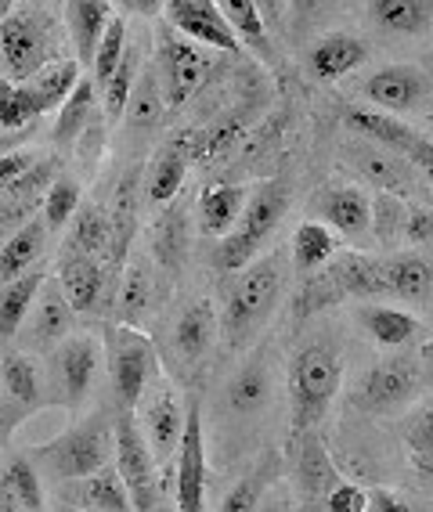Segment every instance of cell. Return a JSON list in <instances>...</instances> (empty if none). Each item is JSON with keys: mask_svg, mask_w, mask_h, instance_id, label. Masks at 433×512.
I'll list each match as a JSON object with an SVG mask.
<instances>
[{"mask_svg": "<svg viewBox=\"0 0 433 512\" xmlns=\"http://www.w3.org/2000/svg\"><path fill=\"white\" fill-rule=\"evenodd\" d=\"M336 278H340L343 293L358 296V300H379L390 296V278H387V260L365 253H340L332 264Z\"/></svg>", "mask_w": 433, "mask_h": 512, "instance_id": "cell-21", "label": "cell"}, {"mask_svg": "<svg viewBox=\"0 0 433 512\" xmlns=\"http://www.w3.org/2000/svg\"><path fill=\"white\" fill-rule=\"evenodd\" d=\"M217 329H221V321H217V311H213L210 300L188 303L174 325L177 354L185 357V361H199V357L217 343Z\"/></svg>", "mask_w": 433, "mask_h": 512, "instance_id": "cell-23", "label": "cell"}, {"mask_svg": "<svg viewBox=\"0 0 433 512\" xmlns=\"http://www.w3.org/2000/svg\"><path fill=\"white\" fill-rule=\"evenodd\" d=\"M358 159V170L369 177L376 188L383 192L397 195V192H412L415 188V177H412V163L401 159L397 152H376V148H358L354 152Z\"/></svg>", "mask_w": 433, "mask_h": 512, "instance_id": "cell-30", "label": "cell"}, {"mask_svg": "<svg viewBox=\"0 0 433 512\" xmlns=\"http://www.w3.org/2000/svg\"><path fill=\"white\" fill-rule=\"evenodd\" d=\"M134 177L138 174H127L120 184V192H116V206H112V256H116V264L123 260V253H127L130 246V235H134Z\"/></svg>", "mask_w": 433, "mask_h": 512, "instance_id": "cell-44", "label": "cell"}, {"mask_svg": "<svg viewBox=\"0 0 433 512\" xmlns=\"http://www.w3.org/2000/svg\"><path fill=\"white\" fill-rule=\"evenodd\" d=\"M58 285H62V293L69 296L76 314H87L98 307L105 293V267L98 264V256H87V253H69L62 256V264H58Z\"/></svg>", "mask_w": 433, "mask_h": 512, "instance_id": "cell-16", "label": "cell"}, {"mask_svg": "<svg viewBox=\"0 0 433 512\" xmlns=\"http://www.w3.org/2000/svg\"><path fill=\"white\" fill-rule=\"evenodd\" d=\"M73 303L62 293L58 282H47L44 293H40V303L33 307V321H29V343L37 350H55L62 347L69 332H73Z\"/></svg>", "mask_w": 433, "mask_h": 512, "instance_id": "cell-17", "label": "cell"}, {"mask_svg": "<svg viewBox=\"0 0 433 512\" xmlns=\"http://www.w3.org/2000/svg\"><path fill=\"white\" fill-rule=\"evenodd\" d=\"M174 494L177 512H206V440H203V412L192 401L188 426L174 466Z\"/></svg>", "mask_w": 433, "mask_h": 512, "instance_id": "cell-12", "label": "cell"}, {"mask_svg": "<svg viewBox=\"0 0 433 512\" xmlns=\"http://www.w3.org/2000/svg\"><path fill=\"white\" fill-rule=\"evenodd\" d=\"M166 19L192 44H206L210 51H224V55L239 51L235 29L224 19L221 4H213V0H174V4H166Z\"/></svg>", "mask_w": 433, "mask_h": 512, "instance_id": "cell-13", "label": "cell"}, {"mask_svg": "<svg viewBox=\"0 0 433 512\" xmlns=\"http://www.w3.org/2000/svg\"><path fill=\"white\" fill-rule=\"evenodd\" d=\"M369 15L390 33H426L433 26V0H372Z\"/></svg>", "mask_w": 433, "mask_h": 512, "instance_id": "cell-31", "label": "cell"}, {"mask_svg": "<svg viewBox=\"0 0 433 512\" xmlns=\"http://www.w3.org/2000/svg\"><path fill=\"white\" fill-rule=\"evenodd\" d=\"M365 58H369V47L351 33H329L311 47V69L318 80H340L365 65Z\"/></svg>", "mask_w": 433, "mask_h": 512, "instance_id": "cell-24", "label": "cell"}, {"mask_svg": "<svg viewBox=\"0 0 433 512\" xmlns=\"http://www.w3.org/2000/svg\"><path fill=\"white\" fill-rule=\"evenodd\" d=\"M44 285H47L44 267H33V271L22 275L19 282L4 285V303H0V332H4V339H11L15 332H19V325L26 321L33 300L44 293Z\"/></svg>", "mask_w": 433, "mask_h": 512, "instance_id": "cell-33", "label": "cell"}, {"mask_svg": "<svg viewBox=\"0 0 433 512\" xmlns=\"http://www.w3.org/2000/svg\"><path fill=\"white\" fill-rule=\"evenodd\" d=\"M163 101L166 91L159 87V76L148 69L138 76V87H134V98H130V123L134 127H156L159 116H163Z\"/></svg>", "mask_w": 433, "mask_h": 512, "instance_id": "cell-45", "label": "cell"}, {"mask_svg": "<svg viewBox=\"0 0 433 512\" xmlns=\"http://www.w3.org/2000/svg\"><path fill=\"white\" fill-rule=\"evenodd\" d=\"M343 368L336 350L325 343H311L293 357L289 365V408H293V430L304 437L314 422L329 412L332 397L340 390Z\"/></svg>", "mask_w": 433, "mask_h": 512, "instance_id": "cell-2", "label": "cell"}, {"mask_svg": "<svg viewBox=\"0 0 433 512\" xmlns=\"http://www.w3.org/2000/svg\"><path fill=\"white\" fill-rule=\"evenodd\" d=\"M4 498L26 512H44V476L29 455H8L4 462Z\"/></svg>", "mask_w": 433, "mask_h": 512, "instance_id": "cell-32", "label": "cell"}, {"mask_svg": "<svg viewBox=\"0 0 433 512\" xmlns=\"http://www.w3.org/2000/svg\"><path fill=\"white\" fill-rule=\"evenodd\" d=\"M76 210H80V181H76V177H58L55 188L47 192V202H44L47 228L51 231L65 228Z\"/></svg>", "mask_w": 433, "mask_h": 512, "instance_id": "cell-48", "label": "cell"}, {"mask_svg": "<svg viewBox=\"0 0 433 512\" xmlns=\"http://www.w3.org/2000/svg\"><path fill=\"white\" fill-rule=\"evenodd\" d=\"M423 390V368L419 361L408 354H397V357H387V361H376L369 368V375L358 383V408L372 415H387V412H397L401 404H408L412 397H419Z\"/></svg>", "mask_w": 433, "mask_h": 512, "instance_id": "cell-9", "label": "cell"}, {"mask_svg": "<svg viewBox=\"0 0 433 512\" xmlns=\"http://www.w3.org/2000/svg\"><path fill=\"white\" fill-rule=\"evenodd\" d=\"M134 73H138V51H127V58H123V65L116 69V76H112L109 83H105V109H109V116H123V109H130V94H134Z\"/></svg>", "mask_w": 433, "mask_h": 512, "instance_id": "cell-50", "label": "cell"}, {"mask_svg": "<svg viewBox=\"0 0 433 512\" xmlns=\"http://www.w3.org/2000/svg\"><path fill=\"white\" fill-rule=\"evenodd\" d=\"M159 58H163V87H166V105L181 109L192 98L203 80L210 76V62L199 47H192V40L163 33L159 37Z\"/></svg>", "mask_w": 433, "mask_h": 512, "instance_id": "cell-14", "label": "cell"}, {"mask_svg": "<svg viewBox=\"0 0 433 512\" xmlns=\"http://www.w3.org/2000/svg\"><path fill=\"white\" fill-rule=\"evenodd\" d=\"M430 238H433V210L412 206V210H408V220H405V242L423 246V242H430Z\"/></svg>", "mask_w": 433, "mask_h": 512, "instance_id": "cell-54", "label": "cell"}, {"mask_svg": "<svg viewBox=\"0 0 433 512\" xmlns=\"http://www.w3.org/2000/svg\"><path fill=\"white\" fill-rule=\"evenodd\" d=\"M387 278H390V296L405 303H426L433 296V264L423 256H394L387 260Z\"/></svg>", "mask_w": 433, "mask_h": 512, "instance_id": "cell-29", "label": "cell"}, {"mask_svg": "<svg viewBox=\"0 0 433 512\" xmlns=\"http://www.w3.org/2000/svg\"><path fill=\"white\" fill-rule=\"evenodd\" d=\"M148 300H152V282H148L145 267L130 264L120 285V318L127 321V325H134V321L148 311Z\"/></svg>", "mask_w": 433, "mask_h": 512, "instance_id": "cell-47", "label": "cell"}, {"mask_svg": "<svg viewBox=\"0 0 433 512\" xmlns=\"http://www.w3.org/2000/svg\"><path fill=\"white\" fill-rule=\"evenodd\" d=\"M112 19H116V11H112V4H102V0H73V4H65V22H69V33H73L76 62L94 69V58H98V47H102Z\"/></svg>", "mask_w": 433, "mask_h": 512, "instance_id": "cell-18", "label": "cell"}, {"mask_svg": "<svg viewBox=\"0 0 433 512\" xmlns=\"http://www.w3.org/2000/svg\"><path fill=\"white\" fill-rule=\"evenodd\" d=\"M188 177V156L177 145L163 148L156 159H152V174H148V199L156 206H166L181 192V184Z\"/></svg>", "mask_w": 433, "mask_h": 512, "instance_id": "cell-36", "label": "cell"}, {"mask_svg": "<svg viewBox=\"0 0 433 512\" xmlns=\"http://www.w3.org/2000/svg\"><path fill=\"white\" fill-rule=\"evenodd\" d=\"M0 44H4V69L11 83H33L47 65L55 62V37L51 22L33 8H19L4 15L0 26Z\"/></svg>", "mask_w": 433, "mask_h": 512, "instance_id": "cell-6", "label": "cell"}, {"mask_svg": "<svg viewBox=\"0 0 433 512\" xmlns=\"http://www.w3.org/2000/svg\"><path fill=\"white\" fill-rule=\"evenodd\" d=\"M405 220L408 210L397 195L379 192L372 199V235H376L379 246H394L397 238H405Z\"/></svg>", "mask_w": 433, "mask_h": 512, "instance_id": "cell-43", "label": "cell"}, {"mask_svg": "<svg viewBox=\"0 0 433 512\" xmlns=\"http://www.w3.org/2000/svg\"><path fill=\"white\" fill-rule=\"evenodd\" d=\"M109 455H116V422L109 426L102 412L62 430L47 444L29 448V458L40 469V476L62 487L109 469Z\"/></svg>", "mask_w": 433, "mask_h": 512, "instance_id": "cell-1", "label": "cell"}, {"mask_svg": "<svg viewBox=\"0 0 433 512\" xmlns=\"http://www.w3.org/2000/svg\"><path fill=\"white\" fill-rule=\"evenodd\" d=\"M185 426L188 412L177 401L174 386L159 375L152 390L145 394V401H141V433H145L148 448H152L159 466H166L170 458L177 462V451H181V440H185Z\"/></svg>", "mask_w": 433, "mask_h": 512, "instance_id": "cell-10", "label": "cell"}, {"mask_svg": "<svg viewBox=\"0 0 433 512\" xmlns=\"http://www.w3.org/2000/svg\"><path fill=\"white\" fill-rule=\"evenodd\" d=\"M405 437H408V444H412L415 455L433 458V397L423 404V412H419L412 422H408Z\"/></svg>", "mask_w": 433, "mask_h": 512, "instance_id": "cell-52", "label": "cell"}, {"mask_svg": "<svg viewBox=\"0 0 433 512\" xmlns=\"http://www.w3.org/2000/svg\"><path fill=\"white\" fill-rule=\"evenodd\" d=\"M336 249H340V238H336V231L325 228V224H300L296 228V238H293V264L300 275H311V271H318L322 264H329L332 256H336Z\"/></svg>", "mask_w": 433, "mask_h": 512, "instance_id": "cell-34", "label": "cell"}, {"mask_svg": "<svg viewBox=\"0 0 433 512\" xmlns=\"http://www.w3.org/2000/svg\"><path fill=\"white\" fill-rule=\"evenodd\" d=\"M80 83H83L80 80V62H76V58H55V62L47 65L44 73L37 76V80L29 83V87L44 98L47 112H51V109L62 112V105L73 98Z\"/></svg>", "mask_w": 433, "mask_h": 512, "instance_id": "cell-37", "label": "cell"}, {"mask_svg": "<svg viewBox=\"0 0 433 512\" xmlns=\"http://www.w3.org/2000/svg\"><path fill=\"white\" fill-rule=\"evenodd\" d=\"M347 127L365 134V138L379 141L383 148L397 152V156H408L415 145H419V134L412 127H405L401 119H394L390 112H365V109H351L347 112Z\"/></svg>", "mask_w": 433, "mask_h": 512, "instance_id": "cell-28", "label": "cell"}, {"mask_svg": "<svg viewBox=\"0 0 433 512\" xmlns=\"http://www.w3.org/2000/svg\"><path fill=\"white\" fill-rule=\"evenodd\" d=\"M156 512H174V509H170V505H166V502H163V505H159V509H156Z\"/></svg>", "mask_w": 433, "mask_h": 512, "instance_id": "cell-60", "label": "cell"}, {"mask_svg": "<svg viewBox=\"0 0 433 512\" xmlns=\"http://www.w3.org/2000/svg\"><path fill=\"white\" fill-rule=\"evenodd\" d=\"M4 512H26V509H19V505L11 502V498H4Z\"/></svg>", "mask_w": 433, "mask_h": 512, "instance_id": "cell-58", "label": "cell"}, {"mask_svg": "<svg viewBox=\"0 0 433 512\" xmlns=\"http://www.w3.org/2000/svg\"><path fill=\"white\" fill-rule=\"evenodd\" d=\"M271 390H275L271 365L264 361V354H257L253 361H246V365L228 379L224 404H228L231 415H257L260 408L271 401Z\"/></svg>", "mask_w": 433, "mask_h": 512, "instance_id": "cell-20", "label": "cell"}, {"mask_svg": "<svg viewBox=\"0 0 433 512\" xmlns=\"http://www.w3.org/2000/svg\"><path fill=\"white\" fill-rule=\"evenodd\" d=\"M127 22L116 15L109 26V33H105L102 47H98V58H94V76H98V83H109L112 76H116V69L123 65V58H127Z\"/></svg>", "mask_w": 433, "mask_h": 512, "instance_id": "cell-46", "label": "cell"}, {"mask_svg": "<svg viewBox=\"0 0 433 512\" xmlns=\"http://www.w3.org/2000/svg\"><path fill=\"white\" fill-rule=\"evenodd\" d=\"M112 242V224L98 206H83L80 217H76L73 238H69V249L87 256H102Z\"/></svg>", "mask_w": 433, "mask_h": 512, "instance_id": "cell-41", "label": "cell"}, {"mask_svg": "<svg viewBox=\"0 0 433 512\" xmlns=\"http://www.w3.org/2000/svg\"><path fill=\"white\" fill-rule=\"evenodd\" d=\"M340 296H347V293H343L336 271L329 267V271H322V275L307 278L304 293H300V300H296V314H314V311H322V307H332Z\"/></svg>", "mask_w": 433, "mask_h": 512, "instance_id": "cell-49", "label": "cell"}, {"mask_svg": "<svg viewBox=\"0 0 433 512\" xmlns=\"http://www.w3.org/2000/svg\"><path fill=\"white\" fill-rule=\"evenodd\" d=\"M325 512H369V491L358 484H340L325 498Z\"/></svg>", "mask_w": 433, "mask_h": 512, "instance_id": "cell-53", "label": "cell"}, {"mask_svg": "<svg viewBox=\"0 0 433 512\" xmlns=\"http://www.w3.org/2000/svg\"><path fill=\"white\" fill-rule=\"evenodd\" d=\"M369 512H419L387 487H369Z\"/></svg>", "mask_w": 433, "mask_h": 512, "instance_id": "cell-56", "label": "cell"}, {"mask_svg": "<svg viewBox=\"0 0 433 512\" xmlns=\"http://www.w3.org/2000/svg\"><path fill=\"white\" fill-rule=\"evenodd\" d=\"M105 350L91 332H76L47 354V404H58L65 412H76L102 375Z\"/></svg>", "mask_w": 433, "mask_h": 512, "instance_id": "cell-4", "label": "cell"}, {"mask_svg": "<svg viewBox=\"0 0 433 512\" xmlns=\"http://www.w3.org/2000/svg\"><path fill=\"white\" fill-rule=\"evenodd\" d=\"M358 318L379 347H405L408 339L415 336V329H419V321L412 314L394 311V307H365Z\"/></svg>", "mask_w": 433, "mask_h": 512, "instance_id": "cell-38", "label": "cell"}, {"mask_svg": "<svg viewBox=\"0 0 433 512\" xmlns=\"http://www.w3.org/2000/svg\"><path fill=\"white\" fill-rule=\"evenodd\" d=\"M47 220H29L19 231H11L4 238V249H0V278L4 285L19 282L22 275H29V264H37L40 253H44V238H47Z\"/></svg>", "mask_w": 433, "mask_h": 512, "instance_id": "cell-25", "label": "cell"}, {"mask_svg": "<svg viewBox=\"0 0 433 512\" xmlns=\"http://www.w3.org/2000/svg\"><path fill=\"white\" fill-rule=\"evenodd\" d=\"M94 119V83L83 80L76 87V94L62 105L58 112V123H55V141L58 145H80L83 130L87 123Z\"/></svg>", "mask_w": 433, "mask_h": 512, "instance_id": "cell-40", "label": "cell"}, {"mask_svg": "<svg viewBox=\"0 0 433 512\" xmlns=\"http://www.w3.org/2000/svg\"><path fill=\"white\" fill-rule=\"evenodd\" d=\"M278 289H282L278 260H260V264L246 267L242 275L231 278L221 311V332L231 347H242L268 321L271 307L278 300Z\"/></svg>", "mask_w": 433, "mask_h": 512, "instance_id": "cell-3", "label": "cell"}, {"mask_svg": "<svg viewBox=\"0 0 433 512\" xmlns=\"http://www.w3.org/2000/svg\"><path fill=\"white\" fill-rule=\"evenodd\" d=\"M221 11H224V19L231 22V29H235L239 44H249L260 58H271L268 26H264L268 19H260L264 8H260L257 0H221Z\"/></svg>", "mask_w": 433, "mask_h": 512, "instance_id": "cell-35", "label": "cell"}, {"mask_svg": "<svg viewBox=\"0 0 433 512\" xmlns=\"http://www.w3.org/2000/svg\"><path fill=\"white\" fill-rule=\"evenodd\" d=\"M0 383H4V437H8L19 422H26L33 412L47 404V379L44 368L29 354H4L0 368Z\"/></svg>", "mask_w": 433, "mask_h": 512, "instance_id": "cell-11", "label": "cell"}, {"mask_svg": "<svg viewBox=\"0 0 433 512\" xmlns=\"http://www.w3.org/2000/svg\"><path fill=\"white\" fill-rule=\"evenodd\" d=\"M423 91H426V76L419 65H387V69H379V73L365 83L369 101L383 105L390 116L412 109L415 101L423 98Z\"/></svg>", "mask_w": 433, "mask_h": 512, "instance_id": "cell-19", "label": "cell"}, {"mask_svg": "<svg viewBox=\"0 0 433 512\" xmlns=\"http://www.w3.org/2000/svg\"><path fill=\"white\" fill-rule=\"evenodd\" d=\"M318 206H322V217L340 235L361 238L365 231H372V202L365 199L361 188H329Z\"/></svg>", "mask_w": 433, "mask_h": 512, "instance_id": "cell-26", "label": "cell"}, {"mask_svg": "<svg viewBox=\"0 0 433 512\" xmlns=\"http://www.w3.org/2000/svg\"><path fill=\"white\" fill-rule=\"evenodd\" d=\"M58 512H83V509H73V505H62Z\"/></svg>", "mask_w": 433, "mask_h": 512, "instance_id": "cell-59", "label": "cell"}, {"mask_svg": "<svg viewBox=\"0 0 433 512\" xmlns=\"http://www.w3.org/2000/svg\"><path fill=\"white\" fill-rule=\"evenodd\" d=\"M62 505H73V509H83V512H130L134 509L120 469H102V473L87 476V480L65 484Z\"/></svg>", "mask_w": 433, "mask_h": 512, "instance_id": "cell-15", "label": "cell"}, {"mask_svg": "<svg viewBox=\"0 0 433 512\" xmlns=\"http://www.w3.org/2000/svg\"><path fill=\"white\" fill-rule=\"evenodd\" d=\"M286 202H289L286 184H278V181L260 184L257 192L249 195L239 228L221 238V246L213 253V264L221 267V271H239V275L246 267H253L249 260L264 246V238L278 228V220L286 213Z\"/></svg>", "mask_w": 433, "mask_h": 512, "instance_id": "cell-5", "label": "cell"}, {"mask_svg": "<svg viewBox=\"0 0 433 512\" xmlns=\"http://www.w3.org/2000/svg\"><path fill=\"white\" fill-rule=\"evenodd\" d=\"M296 484H300L304 498H329L340 487L336 462H332L325 444L314 433H304L300 451H296Z\"/></svg>", "mask_w": 433, "mask_h": 512, "instance_id": "cell-22", "label": "cell"}, {"mask_svg": "<svg viewBox=\"0 0 433 512\" xmlns=\"http://www.w3.org/2000/svg\"><path fill=\"white\" fill-rule=\"evenodd\" d=\"M405 159L415 166V170H419V174L426 177V181L433 184V141H419V145H415Z\"/></svg>", "mask_w": 433, "mask_h": 512, "instance_id": "cell-57", "label": "cell"}, {"mask_svg": "<svg viewBox=\"0 0 433 512\" xmlns=\"http://www.w3.org/2000/svg\"><path fill=\"white\" fill-rule=\"evenodd\" d=\"M260 494H264V476H246L228 491V498L221 502V512H257Z\"/></svg>", "mask_w": 433, "mask_h": 512, "instance_id": "cell-51", "label": "cell"}, {"mask_svg": "<svg viewBox=\"0 0 433 512\" xmlns=\"http://www.w3.org/2000/svg\"><path fill=\"white\" fill-rule=\"evenodd\" d=\"M37 163H40V159L33 156V152H8V156H4V163H0V181H4V192H8L15 181H22V177H26Z\"/></svg>", "mask_w": 433, "mask_h": 512, "instance_id": "cell-55", "label": "cell"}, {"mask_svg": "<svg viewBox=\"0 0 433 512\" xmlns=\"http://www.w3.org/2000/svg\"><path fill=\"white\" fill-rule=\"evenodd\" d=\"M116 469L130 491L134 512H156L166 502L163 484H159V462L148 448L145 433L138 430L134 415L116 419Z\"/></svg>", "mask_w": 433, "mask_h": 512, "instance_id": "cell-7", "label": "cell"}, {"mask_svg": "<svg viewBox=\"0 0 433 512\" xmlns=\"http://www.w3.org/2000/svg\"><path fill=\"white\" fill-rule=\"evenodd\" d=\"M47 105L29 83H11L4 80L0 83V127L4 130H19L26 127L29 119L44 116Z\"/></svg>", "mask_w": 433, "mask_h": 512, "instance_id": "cell-39", "label": "cell"}, {"mask_svg": "<svg viewBox=\"0 0 433 512\" xmlns=\"http://www.w3.org/2000/svg\"><path fill=\"white\" fill-rule=\"evenodd\" d=\"M109 372H112V390H116L120 404L123 408H134V404L145 401V394L159 379L156 347L138 329L123 325V329H116L109 336Z\"/></svg>", "mask_w": 433, "mask_h": 512, "instance_id": "cell-8", "label": "cell"}, {"mask_svg": "<svg viewBox=\"0 0 433 512\" xmlns=\"http://www.w3.org/2000/svg\"><path fill=\"white\" fill-rule=\"evenodd\" d=\"M249 192L239 184H217L210 192H203L199 199V217H203V231L206 235H231L239 228L242 213H246Z\"/></svg>", "mask_w": 433, "mask_h": 512, "instance_id": "cell-27", "label": "cell"}, {"mask_svg": "<svg viewBox=\"0 0 433 512\" xmlns=\"http://www.w3.org/2000/svg\"><path fill=\"white\" fill-rule=\"evenodd\" d=\"M152 249H156V260L163 267H170V271H177V267H181V260H185V249H188V238H185V210H181V206H177L174 213H166V217L159 220L156 238H152Z\"/></svg>", "mask_w": 433, "mask_h": 512, "instance_id": "cell-42", "label": "cell"}]
</instances>
